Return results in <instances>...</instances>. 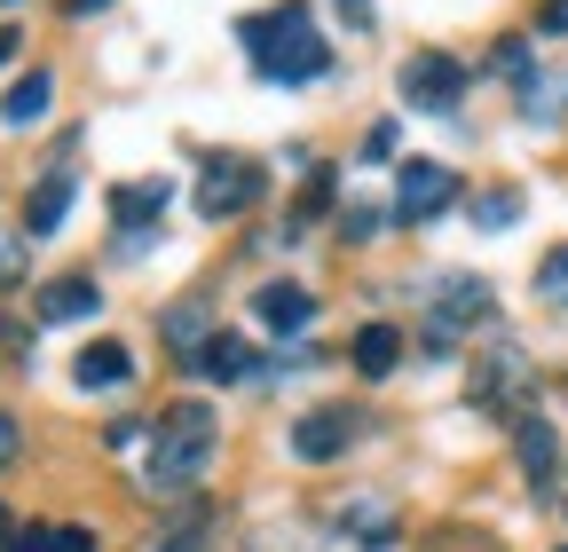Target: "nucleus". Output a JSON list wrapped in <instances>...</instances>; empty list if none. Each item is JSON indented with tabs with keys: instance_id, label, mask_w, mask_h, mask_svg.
Listing matches in <instances>:
<instances>
[{
	"instance_id": "obj_6",
	"label": "nucleus",
	"mask_w": 568,
	"mask_h": 552,
	"mask_svg": "<svg viewBox=\"0 0 568 552\" xmlns=\"http://www.w3.org/2000/svg\"><path fill=\"white\" fill-rule=\"evenodd\" d=\"M466 324H489V285H481V276H450L443 300H435V324H426V331H435V348H450Z\"/></svg>"
},
{
	"instance_id": "obj_30",
	"label": "nucleus",
	"mask_w": 568,
	"mask_h": 552,
	"mask_svg": "<svg viewBox=\"0 0 568 552\" xmlns=\"http://www.w3.org/2000/svg\"><path fill=\"white\" fill-rule=\"evenodd\" d=\"M560 552H568V544H560Z\"/></svg>"
},
{
	"instance_id": "obj_27",
	"label": "nucleus",
	"mask_w": 568,
	"mask_h": 552,
	"mask_svg": "<svg viewBox=\"0 0 568 552\" xmlns=\"http://www.w3.org/2000/svg\"><path fill=\"white\" fill-rule=\"evenodd\" d=\"M0 552H48V536H40V529H24V536H9V544H0Z\"/></svg>"
},
{
	"instance_id": "obj_22",
	"label": "nucleus",
	"mask_w": 568,
	"mask_h": 552,
	"mask_svg": "<svg viewBox=\"0 0 568 552\" xmlns=\"http://www.w3.org/2000/svg\"><path fill=\"white\" fill-rule=\"evenodd\" d=\"M537 300H568V245L545 253V268H537Z\"/></svg>"
},
{
	"instance_id": "obj_23",
	"label": "nucleus",
	"mask_w": 568,
	"mask_h": 552,
	"mask_svg": "<svg viewBox=\"0 0 568 552\" xmlns=\"http://www.w3.org/2000/svg\"><path fill=\"white\" fill-rule=\"evenodd\" d=\"M395 143H403V134H395V119H379V126L364 134V159H395Z\"/></svg>"
},
{
	"instance_id": "obj_24",
	"label": "nucleus",
	"mask_w": 568,
	"mask_h": 552,
	"mask_svg": "<svg viewBox=\"0 0 568 552\" xmlns=\"http://www.w3.org/2000/svg\"><path fill=\"white\" fill-rule=\"evenodd\" d=\"M48 552H95L88 529H48Z\"/></svg>"
},
{
	"instance_id": "obj_3",
	"label": "nucleus",
	"mask_w": 568,
	"mask_h": 552,
	"mask_svg": "<svg viewBox=\"0 0 568 552\" xmlns=\"http://www.w3.org/2000/svg\"><path fill=\"white\" fill-rule=\"evenodd\" d=\"M245 205H261V166L253 159H230V151L197 159V214L205 222H230Z\"/></svg>"
},
{
	"instance_id": "obj_19",
	"label": "nucleus",
	"mask_w": 568,
	"mask_h": 552,
	"mask_svg": "<svg viewBox=\"0 0 568 552\" xmlns=\"http://www.w3.org/2000/svg\"><path fill=\"white\" fill-rule=\"evenodd\" d=\"M418 552H506V544H497L489 529H474V521H443V529L426 536Z\"/></svg>"
},
{
	"instance_id": "obj_13",
	"label": "nucleus",
	"mask_w": 568,
	"mask_h": 552,
	"mask_svg": "<svg viewBox=\"0 0 568 552\" xmlns=\"http://www.w3.org/2000/svg\"><path fill=\"white\" fill-rule=\"evenodd\" d=\"M166 197H174L166 182H119V190H111V214H119L126 229H151V222H159V205H166Z\"/></svg>"
},
{
	"instance_id": "obj_16",
	"label": "nucleus",
	"mask_w": 568,
	"mask_h": 552,
	"mask_svg": "<svg viewBox=\"0 0 568 552\" xmlns=\"http://www.w3.org/2000/svg\"><path fill=\"white\" fill-rule=\"evenodd\" d=\"M197 371H205V379H245V371H253V348H245L237 331H213L205 356H197Z\"/></svg>"
},
{
	"instance_id": "obj_8",
	"label": "nucleus",
	"mask_w": 568,
	"mask_h": 552,
	"mask_svg": "<svg viewBox=\"0 0 568 552\" xmlns=\"http://www.w3.org/2000/svg\"><path fill=\"white\" fill-rule=\"evenodd\" d=\"M253 316H261V331H276V339H301V331L316 324V293H301V285H261V293H253Z\"/></svg>"
},
{
	"instance_id": "obj_2",
	"label": "nucleus",
	"mask_w": 568,
	"mask_h": 552,
	"mask_svg": "<svg viewBox=\"0 0 568 552\" xmlns=\"http://www.w3.org/2000/svg\"><path fill=\"white\" fill-rule=\"evenodd\" d=\"M213 435H222L213 427V402H174L151 435V490H190L213 458Z\"/></svg>"
},
{
	"instance_id": "obj_9",
	"label": "nucleus",
	"mask_w": 568,
	"mask_h": 552,
	"mask_svg": "<svg viewBox=\"0 0 568 552\" xmlns=\"http://www.w3.org/2000/svg\"><path fill=\"white\" fill-rule=\"evenodd\" d=\"M71 379H80V387H126V379H134V356L119 348V339H95V348H80Z\"/></svg>"
},
{
	"instance_id": "obj_14",
	"label": "nucleus",
	"mask_w": 568,
	"mask_h": 552,
	"mask_svg": "<svg viewBox=\"0 0 568 552\" xmlns=\"http://www.w3.org/2000/svg\"><path fill=\"white\" fill-rule=\"evenodd\" d=\"M48 103H55V80H48V72H24L9 95H0V119H9V126H32V119H48Z\"/></svg>"
},
{
	"instance_id": "obj_1",
	"label": "nucleus",
	"mask_w": 568,
	"mask_h": 552,
	"mask_svg": "<svg viewBox=\"0 0 568 552\" xmlns=\"http://www.w3.org/2000/svg\"><path fill=\"white\" fill-rule=\"evenodd\" d=\"M237 40L253 48V63H261V80H268V88H308V80H324V72H332V48H324V32L308 24V9H268V17H245V24H237Z\"/></svg>"
},
{
	"instance_id": "obj_21",
	"label": "nucleus",
	"mask_w": 568,
	"mask_h": 552,
	"mask_svg": "<svg viewBox=\"0 0 568 552\" xmlns=\"http://www.w3.org/2000/svg\"><path fill=\"white\" fill-rule=\"evenodd\" d=\"M489 72H506V88H529V48L521 40H497L489 48Z\"/></svg>"
},
{
	"instance_id": "obj_7",
	"label": "nucleus",
	"mask_w": 568,
	"mask_h": 552,
	"mask_svg": "<svg viewBox=\"0 0 568 552\" xmlns=\"http://www.w3.org/2000/svg\"><path fill=\"white\" fill-rule=\"evenodd\" d=\"M355 427H364V419L339 410V402H332V410H308V419L293 427V458H301V466H324V458H339V450L355 442Z\"/></svg>"
},
{
	"instance_id": "obj_18",
	"label": "nucleus",
	"mask_w": 568,
	"mask_h": 552,
	"mask_svg": "<svg viewBox=\"0 0 568 552\" xmlns=\"http://www.w3.org/2000/svg\"><path fill=\"white\" fill-rule=\"evenodd\" d=\"M521 379H529V364H521L514 348H497V356L481 364V379H474V395H481V402H506V387H521Z\"/></svg>"
},
{
	"instance_id": "obj_17",
	"label": "nucleus",
	"mask_w": 568,
	"mask_h": 552,
	"mask_svg": "<svg viewBox=\"0 0 568 552\" xmlns=\"http://www.w3.org/2000/svg\"><path fill=\"white\" fill-rule=\"evenodd\" d=\"M63 205H71V182H63V174H48V182L32 190V205H24V229H40V237H48V229H63Z\"/></svg>"
},
{
	"instance_id": "obj_5",
	"label": "nucleus",
	"mask_w": 568,
	"mask_h": 552,
	"mask_svg": "<svg viewBox=\"0 0 568 552\" xmlns=\"http://www.w3.org/2000/svg\"><path fill=\"white\" fill-rule=\"evenodd\" d=\"M450 197H458V174H450V166L410 159V166H403V182H395V214H403V222H435Z\"/></svg>"
},
{
	"instance_id": "obj_4",
	"label": "nucleus",
	"mask_w": 568,
	"mask_h": 552,
	"mask_svg": "<svg viewBox=\"0 0 568 552\" xmlns=\"http://www.w3.org/2000/svg\"><path fill=\"white\" fill-rule=\"evenodd\" d=\"M458 95H466L458 55H443V48H418V55L403 63V103H418V111H450Z\"/></svg>"
},
{
	"instance_id": "obj_12",
	"label": "nucleus",
	"mask_w": 568,
	"mask_h": 552,
	"mask_svg": "<svg viewBox=\"0 0 568 552\" xmlns=\"http://www.w3.org/2000/svg\"><path fill=\"white\" fill-rule=\"evenodd\" d=\"M403 364V331L395 324H364V331H355V371H364V379H387Z\"/></svg>"
},
{
	"instance_id": "obj_10",
	"label": "nucleus",
	"mask_w": 568,
	"mask_h": 552,
	"mask_svg": "<svg viewBox=\"0 0 568 552\" xmlns=\"http://www.w3.org/2000/svg\"><path fill=\"white\" fill-rule=\"evenodd\" d=\"M103 293H95V276H55V285L40 293V316L48 324H71V316H95Z\"/></svg>"
},
{
	"instance_id": "obj_15",
	"label": "nucleus",
	"mask_w": 568,
	"mask_h": 552,
	"mask_svg": "<svg viewBox=\"0 0 568 552\" xmlns=\"http://www.w3.org/2000/svg\"><path fill=\"white\" fill-rule=\"evenodd\" d=\"M514 450H521V473H529V481H545V473H552V458H560V435H552L545 419H521V427H514Z\"/></svg>"
},
{
	"instance_id": "obj_11",
	"label": "nucleus",
	"mask_w": 568,
	"mask_h": 552,
	"mask_svg": "<svg viewBox=\"0 0 568 552\" xmlns=\"http://www.w3.org/2000/svg\"><path fill=\"white\" fill-rule=\"evenodd\" d=\"M339 529H347L355 544H395V505H387V498H347V505H339Z\"/></svg>"
},
{
	"instance_id": "obj_20",
	"label": "nucleus",
	"mask_w": 568,
	"mask_h": 552,
	"mask_svg": "<svg viewBox=\"0 0 568 552\" xmlns=\"http://www.w3.org/2000/svg\"><path fill=\"white\" fill-rule=\"evenodd\" d=\"M474 222H481V229H514V222H521V190H481V197H474Z\"/></svg>"
},
{
	"instance_id": "obj_25",
	"label": "nucleus",
	"mask_w": 568,
	"mask_h": 552,
	"mask_svg": "<svg viewBox=\"0 0 568 552\" xmlns=\"http://www.w3.org/2000/svg\"><path fill=\"white\" fill-rule=\"evenodd\" d=\"M17 450H24V435H17L9 410H0V466H17Z\"/></svg>"
},
{
	"instance_id": "obj_28",
	"label": "nucleus",
	"mask_w": 568,
	"mask_h": 552,
	"mask_svg": "<svg viewBox=\"0 0 568 552\" xmlns=\"http://www.w3.org/2000/svg\"><path fill=\"white\" fill-rule=\"evenodd\" d=\"M95 9H111V0H63V17H95Z\"/></svg>"
},
{
	"instance_id": "obj_29",
	"label": "nucleus",
	"mask_w": 568,
	"mask_h": 552,
	"mask_svg": "<svg viewBox=\"0 0 568 552\" xmlns=\"http://www.w3.org/2000/svg\"><path fill=\"white\" fill-rule=\"evenodd\" d=\"M0 544H9V513H0Z\"/></svg>"
},
{
	"instance_id": "obj_26",
	"label": "nucleus",
	"mask_w": 568,
	"mask_h": 552,
	"mask_svg": "<svg viewBox=\"0 0 568 552\" xmlns=\"http://www.w3.org/2000/svg\"><path fill=\"white\" fill-rule=\"evenodd\" d=\"M537 24H545V32H568V0H545V9H537Z\"/></svg>"
}]
</instances>
